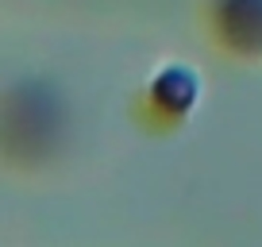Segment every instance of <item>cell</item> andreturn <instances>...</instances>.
I'll return each mask as SVG.
<instances>
[{
	"mask_svg": "<svg viewBox=\"0 0 262 247\" xmlns=\"http://www.w3.org/2000/svg\"><path fill=\"white\" fill-rule=\"evenodd\" d=\"M62 132L58 100L39 85L12 89L0 100V147L12 158H42Z\"/></svg>",
	"mask_w": 262,
	"mask_h": 247,
	"instance_id": "obj_1",
	"label": "cell"
}]
</instances>
